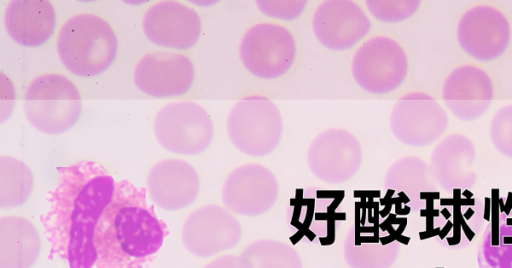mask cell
Segmentation results:
<instances>
[{
  "mask_svg": "<svg viewBox=\"0 0 512 268\" xmlns=\"http://www.w3.org/2000/svg\"><path fill=\"white\" fill-rule=\"evenodd\" d=\"M58 184L50 193L49 210L41 216L50 244L49 258L59 257L69 268H92L96 254L93 234L111 201L116 182L93 161L58 168Z\"/></svg>",
  "mask_w": 512,
  "mask_h": 268,
  "instance_id": "1",
  "label": "cell"
},
{
  "mask_svg": "<svg viewBox=\"0 0 512 268\" xmlns=\"http://www.w3.org/2000/svg\"><path fill=\"white\" fill-rule=\"evenodd\" d=\"M167 234L147 204L146 193L129 181L116 182L93 234L96 268H150Z\"/></svg>",
  "mask_w": 512,
  "mask_h": 268,
  "instance_id": "2",
  "label": "cell"
},
{
  "mask_svg": "<svg viewBox=\"0 0 512 268\" xmlns=\"http://www.w3.org/2000/svg\"><path fill=\"white\" fill-rule=\"evenodd\" d=\"M118 50L116 34L103 18L80 13L61 26L57 52L61 63L74 75L93 77L107 70Z\"/></svg>",
  "mask_w": 512,
  "mask_h": 268,
  "instance_id": "3",
  "label": "cell"
},
{
  "mask_svg": "<svg viewBox=\"0 0 512 268\" xmlns=\"http://www.w3.org/2000/svg\"><path fill=\"white\" fill-rule=\"evenodd\" d=\"M23 107L32 127L44 134L57 135L76 124L82 103L71 80L62 74L46 73L28 85Z\"/></svg>",
  "mask_w": 512,
  "mask_h": 268,
  "instance_id": "4",
  "label": "cell"
},
{
  "mask_svg": "<svg viewBox=\"0 0 512 268\" xmlns=\"http://www.w3.org/2000/svg\"><path fill=\"white\" fill-rule=\"evenodd\" d=\"M227 133L242 153L263 157L278 146L283 121L278 107L267 97L249 95L239 100L227 118Z\"/></svg>",
  "mask_w": 512,
  "mask_h": 268,
  "instance_id": "5",
  "label": "cell"
},
{
  "mask_svg": "<svg viewBox=\"0 0 512 268\" xmlns=\"http://www.w3.org/2000/svg\"><path fill=\"white\" fill-rule=\"evenodd\" d=\"M153 130L164 149L182 155H196L206 150L214 133L207 111L192 101L163 106L155 116Z\"/></svg>",
  "mask_w": 512,
  "mask_h": 268,
  "instance_id": "6",
  "label": "cell"
},
{
  "mask_svg": "<svg viewBox=\"0 0 512 268\" xmlns=\"http://www.w3.org/2000/svg\"><path fill=\"white\" fill-rule=\"evenodd\" d=\"M351 70L354 80L363 90L386 94L405 80L408 60L398 42L387 36H375L357 49Z\"/></svg>",
  "mask_w": 512,
  "mask_h": 268,
  "instance_id": "7",
  "label": "cell"
},
{
  "mask_svg": "<svg viewBox=\"0 0 512 268\" xmlns=\"http://www.w3.org/2000/svg\"><path fill=\"white\" fill-rule=\"evenodd\" d=\"M296 44L291 32L282 25L258 23L243 35L239 56L244 67L261 79L284 75L292 66Z\"/></svg>",
  "mask_w": 512,
  "mask_h": 268,
  "instance_id": "8",
  "label": "cell"
},
{
  "mask_svg": "<svg viewBox=\"0 0 512 268\" xmlns=\"http://www.w3.org/2000/svg\"><path fill=\"white\" fill-rule=\"evenodd\" d=\"M389 123L398 141L420 147L440 138L449 120L445 109L434 97L424 92H411L393 106Z\"/></svg>",
  "mask_w": 512,
  "mask_h": 268,
  "instance_id": "9",
  "label": "cell"
},
{
  "mask_svg": "<svg viewBox=\"0 0 512 268\" xmlns=\"http://www.w3.org/2000/svg\"><path fill=\"white\" fill-rule=\"evenodd\" d=\"M362 163V149L358 139L342 128H330L309 145L307 164L319 180L337 185L351 179Z\"/></svg>",
  "mask_w": 512,
  "mask_h": 268,
  "instance_id": "10",
  "label": "cell"
},
{
  "mask_svg": "<svg viewBox=\"0 0 512 268\" xmlns=\"http://www.w3.org/2000/svg\"><path fill=\"white\" fill-rule=\"evenodd\" d=\"M279 186L273 172L258 163L235 168L222 186V202L231 213L258 216L278 199Z\"/></svg>",
  "mask_w": 512,
  "mask_h": 268,
  "instance_id": "11",
  "label": "cell"
},
{
  "mask_svg": "<svg viewBox=\"0 0 512 268\" xmlns=\"http://www.w3.org/2000/svg\"><path fill=\"white\" fill-rule=\"evenodd\" d=\"M241 235L237 218L228 209L214 204L194 210L182 228L185 248L199 257H210L234 248Z\"/></svg>",
  "mask_w": 512,
  "mask_h": 268,
  "instance_id": "12",
  "label": "cell"
},
{
  "mask_svg": "<svg viewBox=\"0 0 512 268\" xmlns=\"http://www.w3.org/2000/svg\"><path fill=\"white\" fill-rule=\"evenodd\" d=\"M511 36L506 16L497 8L477 5L467 10L457 26V40L469 56L492 61L508 47Z\"/></svg>",
  "mask_w": 512,
  "mask_h": 268,
  "instance_id": "13",
  "label": "cell"
},
{
  "mask_svg": "<svg viewBox=\"0 0 512 268\" xmlns=\"http://www.w3.org/2000/svg\"><path fill=\"white\" fill-rule=\"evenodd\" d=\"M195 70L186 56L172 51L144 55L134 69V83L143 93L158 97L185 94L192 86Z\"/></svg>",
  "mask_w": 512,
  "mask_h": 268,
  "instance_id": "14",
  "label": "cell"
},
{
  "mask_svg": "<svg viewBox=\"0 0 512 268\" xmlns=\"http://www.w3.org/2000/svg\"><path fill=\"white\" fill-rule=\"evenodd\" d=\"M371 23L351 0H325L315 10L312 29L316 39L331 50H346L366 36Z\"/></svg>",
  "mask_w": 512,
  "mask_h": 268,
  "instance_id": "15",
  "label": "cell"
},
{
  "mask_svg": "<svg viewBox=\"0 0 512 268\" xmlns=\"http://www.w3.org/2000/svg\"><path fill=\"white\" fill-rule=\"evenodd\" d=\"M146 37L154 44L184 50L196 44L201 32L198 13L173 0L159 1L150 6L142 20Z\"/></svg>",
  "mask_w": 512,
  "mask_h": 268,
  "instance_id": "16",
  "label": "cell"
},
{
  "mask_svg": "<svg viewBox=\"0 0 512 268\" xmlns=\"http://www.w3.org/2000/svg\"><path fill=\"white\" fill-rule=\"evenodd\" d=\"M493 93L489 75L481 68L469 64L453 69L442 88L445 106L463 121L481 117L489 108Z\"/></svg>",
  "mask_w": 512,
  "mask_h": 268,
  "instance_id": "17",
  "label": "cell"
},
{
  "mask_svg": "<svg viewBox=\"0 0 512 268\" xmlns=\"http://www.w3.org/2000/svg\"><path fill=\"white\" fill-rule=\"evenodd\" d=\"M200 189L196 169L182 159H164L150 169L147 191L160 208L175 211L190 206Z\"/></svg>",
  "mask_w": 512,
  "mask_h": 268,
  "instance_id": "18",
  "label": "cell"
},
{
  "mask_svg": "<svg viewBox=\"0 0 512 268\" xmlns=\"http://www.w3.org/2000/svg\"><path fill=\"white\" fill-rule=\"evenodd\" d=\"M400 251L396 233L376 224H354L347 232L343 254L350 268H390Z\"/></svg>",
  "mask_w": 512,
  "mask_h": 268,
  "instance_id": "19",
  "label": "cell"
},
{
  "mask_svg": "<svg viewBox=\"0 0 512 268\" xmlns=\"http://www.w3.org/2000/svg\"><path fill=\"white\" fill-rule=\"evenodd\" d=\"M475 147L466 136L453 133L443 138L430 157L431 175L444 190H468L476 182Z\"/></svg>",
  "mask_w": 512,
  "mask_h": 268,
  "instance_id": "20",
  "label": "cell"
},
{
  "mask_svg": "<svg viewBox=\"0 0 512 268\" xmlns=\"http://www.w3.org/2000/svg\"><path fill=\"white\" fill-rule=\"evenodd\" d=\"M3 22L17 44L38 47L52 36L56 15L47 0H11L5 7Z\"/></svg>",
  "mask_w": 512,
  "mask_h": 268,
  "instance_id": "21",
  "label": "cell"
},
{
  "mask_svg": "<svg viewBox=\"0 0 512 268\" xmlns=\"http://www.w3.org/2000/svg\"><path fill=\"white\" fill-rule=\"evenodd\" d=\"M339 196L310 188L293 203L290 223L309 240L324 243L333 241L338 217L336 208Z\"/></svg>",
  "mask_w": 512,
  "mask_h": 268,
  "instance_id": "22",
  "label": "cell"
},
{
  "mask_svg": "<svg viewBox=\"0 0 512 268\" xmlns=\"http://www.w3.org/2000/svg\"><path fill=\"white\" fill-rule=\"evenodd\" d=\"M41 250L36 227L19 216L0 218V268H31Z\"/></svg>",
  "mask_w": 512,
  "mask_h": 268,
  "instance_id": "23",
  "label": "cell"
},
{
  "mask_svg": "<svg viewBox=\"0 0 512 268\" xmlns=\"http://www.w3.org/2000/svg\"><path fill=\"white\" fill-rule=\"evenodd\" d=\"M383 186L388 191L397 192L415 206L424 199L427 201L439 197V193L434 191L436 185L429 165L415 156L403 157L394 162L386 172Z\"/></svg>",
  "mask_w": 512,
  "mask_h": 268,
  "instance_id": "24",
  "label": "cell"
},
{
  "mask_svg": "<svg viewBox=\"0 0 512 268\" xmlns=\"http://www.w3.org/2000/svg\"><path fill=\"white\" fill-rule=\"evenodd\" d=\"M34 177L30 168L12 156L0 157V208L11 209L23 205L30 197Z\"/></svg>",
  "mask_w": 512,
  "mask_h": 268,
  "instance_id": "25",
  "label": "cell"
},
{
  "mask_svg": "<svg viewBox=\"0 0 512 268\" xmlns=\"http://www.w3.org/2000/svg\"><path fill=\"white\" fill-rule=\"evenodd\" d=\"M241 256L249 268H303L295 248L274 239H259L250 243Z\"/></svg>",
  "mask_w": 512,
  "mask_h": 268,
  "instance_id": "26",
  "label": "cell"
},
{
  "mask_svg": "<svg viewBox=\"0 0 512 268\" xmlns=\"http://www.w3.org/2000/svg\"><path fill=\"white\" fill-rule=\"evenodd\" d=\"M365 4L377 20L401 22L412 16L420 6L419 0H366Z\"/></svg>",
  "mask_w": 512,
  "mask_h": 268,
  "instance_id": "27",
  "label": "cell"
},
{
  "mask_svg": "<svg viewBox=\"0 0 512 268\" xmlns=\"http://www.w3.org/2000/svg\"><path fill=\"white\" fill-rule=\"evenodd\" d=\"M489 133L495 149L512 159V104L500 108L494 114Z\"/></svg>",
  "mask_w": 512,
  "mask_h": 268,
  "instance_id": "28",
  "label": "cell"
},
{
  "mask_svg": "<svg viewBox=\"0 0 512 268\" xmlns=\"http://www.w3.org/2000/svg\"><path fill=\"white\" fill-rule=\"evenodd\" d=\"M307 1L305 0H257L258 9L266 16L292 20L297 18L303 10Z\"/></svg>",
  "mask_w": 512,
  "mask_h": 268,
  "instance_id": "29",
  "label": "cell"
},
{
  "mask_svg": "<svg viewBox=\"0 0 512 268\" xmlns=\"http://www.w3.org/2000/svg\"><path fill=\"white\" fill-rule=\"evenodd\" d=\"M460 189H454L453 190V199H442L441 204L442 205H453V211H454V222H453V236L450 238H447V242L450 246H454L460 243L461 240V229L464 231L466 237L468 240H472L474 238V232L468 227L466 222L464 221V218L461 214V203H460Z\"/></svg>",
  "mask_w": 512,
  "mask_h": 268,
  "instance_id": "30",
  "label": "cell"
},
{
  "mask_svg": "<svg viewBox=\"0 0 512 268\" xmlns=\"http://www.w3.org/2000/svg\"><path fill=\"white\" fill-rule=\"evenodd\" d=\"M15 104V88L12 81L0 73V123H4L13 112Z\"/></svg>",
  "mask_w": 512,
  "mask_h": 268,
  "instance_id": "31",
  "label": "cell"
},
{
  "mask_svg": "<svg viewBox=\"0 0 512 268\" xmlns=\"http://www.w3.org/2000/svg\"><path fill=\"white\" fill-rule=\"evenodd\" d=\"M203 268H249L241 256L225 254L209 262Z\"/></svg>",
  "mask_w": 512,
  "mask_h": 268,
  "instance_id": "32",
  "label": "cell"
},
{
  "mask_svg": "<svg viewBox=\"0 0 512 268\" xmlns=\"http://www.w3.org/2000/svg\"><path fill=\"white\" fill-rule=\"evenodd\" d=\"M499 190L492 189V203H491V245L499 246Z\"/></svg>",
  "mask_w": 512,
  "mask_h": 268,
  "instance_id": "33",
  "label": "cell"
},
{
  "mask_svg": "<svg viewBox=\"0 0 512 268\" xmlns=\"http://www.w3.org/2000/svg\"><path fill=\"white\" fill-rule=\"evenodd\" d=\"M453 226V224L448 221L446 223V225L444 226L443 229H440V232L438 234V236L440 237V239H443L444 237H446V235L448 234V232L450 231L451 227Z\"/></svg>",
  "mask_w": 512,
  "mask_h": 268,
  "instance_id": "34",
  "label": "cell"
},
{
  "mask_svg": "<svg viewBox=\"0 0 512 268\" xmlns=\"http://www.w3.org/2000/svg\"><path fill=\"white\" fill-rule=\"evenodd\" d=\"M489 201H490V200H489V198H487V197H486V198H485V213H484V218H485L486 220H489V216H490V210H489V208H490L491 204H490V202H489Z\"/></svg>",
  "mask_w": 512,
  "mask_h": 268,
  "instance_id": "35",
  "label": "cell"
},
{
  "mask_svg": "<svg viewBox=\"0 0 512 268\" xmlns=\"http://www.w3.org/2000/svg\"><path fill=\"white\" fill-rule=\"evenodd\" d=\"M504 244H512V236H507L503 238Z\"/></svg>",
  "mask_w": 512,
  "mask_h": 268,
  "instance_id": "36",
  "label": "cell"
},
{
  "mask_svg": "<svg viewBox=\"0 0 512 268\" xmlns=\"http://www.w3.org/2000/svg\"><path fill=\"white\" fill-rule=\"evenodd\" d=\"M437 268H443V267H437Z\"/></svg>",
  "mask_w": 512,
  "mask_h": 268,
  "instance_id": "37",
  "label": "cell"
}]
</instances>
